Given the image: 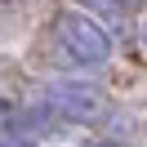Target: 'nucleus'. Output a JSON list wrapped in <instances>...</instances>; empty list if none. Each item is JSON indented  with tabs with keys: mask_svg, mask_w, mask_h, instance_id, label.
Wrapping results in <instances>:
<instances>
[{
	"mask_svg": "<svg viewBox=\"0 0 147 147\" xmlns=\"http://www.w3.org/2000/svg\"><path fill=\"white\" fill-rule=\"evenodd\" d=\"M54 40H58V49H63L71 63H80V67H102L111 58V36L102 31L98 18H89V13H80V9L54 13Z\"/></svg>",
	"mask_w": 147,
	"mask_h": 147,
	"instance_id": "obj_1",
	"label": "nucleus"
},
{
	"mask_svg": "<svg viewBox=\"0 0 147 147\" xmlns=\"http://www.w3.org/2000/svg\"><path fill=\"white\" fill-rule=\"evenodd\" d=\"M45 107L58 120H71V125H89L107 111V94L89 80H49L45 85Z\"/></svg>",
	"mask_w": 147,
	"mask_h": 147,
	"instance_id": "obj_2",
	"label": "nucleus"
},
{
	"mask_svg": "<svg viewBox=\"0 0 147 147\" xmlns=\"http://www.w3.org/2000/svg\"><path fill=\"white\" fill-rule=\"evenodd\" d=\"M5 125H9V102L0 98V129H5Z\"/></svg>",
	"mask_w": 147,
	"mask_h": 147,
	"instance_id": "obj_3",
	"label": "nucleus"
},
{
	"mask_svg": "<svg viewBox=\"0 0 147 147\" xmlns=\"http://www.w3.org/2000/svg\"><path fill=\"white\" fill-rule=\"evenodd\" d=\"M85 147H125V143H85Z\"/></svg>",
	"mask_w": 147,
	"mask_h": 147,
	"instance_id": "obj_4",
	"label": "nucleus"
},
{
	"mask_svg": "<svg viewBox=\"0 0 147 147\" xmlns=\"http://www.w3.org/2000/svg\"><path fill=\"white\" fill-rule=\"evenodd\" d=\"M138 40H143V49H147V22H143V31H138Z\"/></svg>",
	"mask_w": 147,
	"mask_h": 147,
	"instance_id": "obj_5",
	"label": "nucleus"
}]
</instances>
